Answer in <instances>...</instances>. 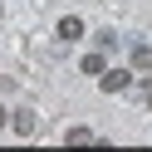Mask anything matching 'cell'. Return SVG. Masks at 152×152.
<instances>
[{"label":"cell","instance_id":"obj_1","mask_svg":"<svg viewBox=\"0 0 152 152\" xmlns=\"http://www.w3.org/2000/svg\"><path fill=\"white\" fill-rule=\"evenodd\" d=\"M128 83H132L128 69H103V93H123Z\"/></svg>","mask_w":152,"mask_h":152},{"label":"cell","instance_id":"obj_2","mask_svg":"<svg viewBox=\"0 0 152 152\" xmlns=\"http://www.w3.org/2000/svg\"><path fill=\"white\" fill-rule=\"evenodd\" d=\"M59 39H64V44L83 39V20H79V15H64V20H59Z\"/></svg>","mask_w":152,"mask_h":152},{"label":"cell","instance_id":"obj_3","mask_svg":"<svg viewBox=\"0 0 152 152\" xmlns=\"http://www.w3.org/2000/svg\"><path fill=\"white\" fill-rule=\"evenodd\" d=\"M10 128L20 132V137H30V132H34V113H30V108H20V113L10 118Z\"/></svg>","mask_w":152,"mask_h":152},{"label":"cell","instance_id":"obj_4","mask_svg":"<svg viewBox=\"0 0 152 152\" xmlns=\"http://www.w3.org/2000/svg\"><path fill=\"white\" fill-rule=\"evenodd\" d=\"M64 142H69V147H83V142H98V137H93V128H69Z\"/></svg>","mask_w":152,"mask_h":152},{"label":"cell","instance_id":"obj_5","mask_svg":"<svg viewBox=\"0 0 152 152\" xmlns=\"http://www.w3.org/2000/svg\"><path fill=\"white\" fill-rule=\"evenodd\" d=\"M132 69L152 74V49H147V44H142V49H132Z\"/></svg>","mask_w":152,"mask_h":152},{"label":"cell","instance_id":"obj_6","mask_svg":"<svg viewBox=\"0 0 152 152\" xmlns=\"http://www.w3.org/2000/svg\"><path fill=\"white\" fill-rule=\"evenodd\" d=\"M79 69H83V74H103V54H83Z\"/></svg>","mask_w":152,"mask_h":152},{"label":"cell","instance_id":"obj_7","mask_svg":"<svg viewBox=\"0 0 152 152\" xmlns=\"http://www.w3.org/2000/svg\"><path fill=\"white\" fill-rule=\"evenodd\" d=\"M142 103H147V108H152V83H147V88H142Z\"/></svg>","mask_w":152,"mask_h":152},{"label":"cell","instance_id":"obj_8","mask_svg":"<svg viewBox=\"0 0 152 152\" xmlns=\"http://www.w3.org/2000/svg\"><path fill=\"white\" fill-rule=\"evenodd\" d=\"M5 123H10V113H5V103H0V128H5Z\"/></svg>","mask_w":152,"mask_h":152}]
</instances>
